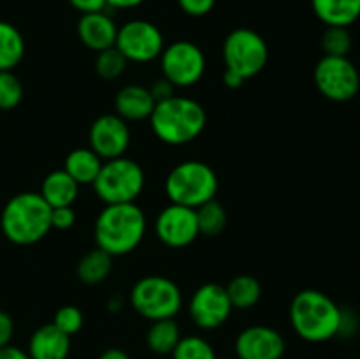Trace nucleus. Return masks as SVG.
<instances>
[{
  "mask_svg": "<svg viewBox=\"0 0 360 359\" xmlns=\"http://www.w3.org/2000/svg\"><path fill=\"white\" fill-rule=\"evenodd\" d=\"M224 83H225V87H229V88H239L243 83H245V80H243L241 76H238V74H234V73H231V70L225 69Z\"/></svg>",
  "mask_w": 360,
  "mask_h": 359,
  "instance_id": "obj_39",
  "label": "nucleus"
},
{
  "mask_svg": "<svg viewBox=\"0 0 360 359\" xmlns=\"http://www.w3.org/2000/svg\"><path fill=\"white\" fill-rule=\"evenodd\" d=\"M179 340H181V329L174 319L153 320L146 333L148 348L158 355L172 354Z\"/></svg>",
  "mask_w": 360,
  "mask_h": 359,
  "instance_id": "obj_22",
  "label": "nucleus"
},
{
  "mask_svg": "<svg viewBox=\"0 0 360 359\" xmlns=\"http://www.w3.org/2000/svg\"><path fill=\"white\" fill-rule=\"evenodd\" d=\"M90 148L102 158V160H111V158L123 157L130 144V129L123 118L118 115H102L91 123L90 132Z\"/></svg>",
  "mask_w": 360,
  "mask_h": 359,
  "instance_id": "obj_14",
  "label": "nucleus"
},
{
  "mask_svg": "<svg viewBox=\"0 0 360 359\" xmlns=\"http://www.w3.org/2000/svg\"><path fill=\"white\" fill-rule=\"evenodd\" d=\"M98 359H130V358L125 351L112 347V348H108V351L102 352V354L98 355Z\"/></svg>",
  "mask_w": 360,
  "mask_h": 359,
  "instance_id": "obj_40",
  "label": "nucleus"
},
{
  "mask_svg": "<svg viewBox=\"0 0 360 359\" xmlns=\"http://www.w3.org/2000/svg\"><path fill=\"white\" fill-rule=\"evenodd\" d=\"M143 2L144 0H108V6L115 7V9H134Z\"/></svg>",
  "mask_w": 360,
  "mask_h": 359,
  "instance_id": "obj_38",
  "label": "nucleus"
},
{
  "mask_svg": "<svg viewBox=\"0 0 360 359\" xmlns=\"http://www.w3.org/2000/svg\"><path fill=\"white\" fill-rule=\"evenodd\" d=\"M178 4L185 14L193 18H200L206 16L207 13H211V9L214 7L217 0H178Z\"/></svg>",
  "mask_w": 360,
  "mask_h": 359,
  "instance_id": "obj_33",
  "label": "nucleus"
},
{
  "mask_svg": "<svg viewBox=\"0 0 360 359\" xmlns=\"http://www.w3.org/2000/svg\"><path fill=\"white\" fill-rule=\"evenodd\" d=\"M116 35H118V27L104 11L81 14L77 21V37L95 53L112 48L116 44Z\"/></svg>",
  "mask_w": 360,
  "mask_h": 359,
  "instance_id": "obj_16",
  "label": "nucleus"
},
{
  "mask_svg": "<svg viewBox=\"0 0 360 359\" xmlns=\"http://www.w3.org/2000/svg\"><path fill=\"white\" fill-rule=\"evenodd\" d=\"M181 291L171 278L150 275L136 282L130 291V305L148 320L174 319L181 310Z\"/></svg>",
  "mask_w": 360,
  "mask_h": 359,
  "instance_id": "obj_7",
  "label": "nucleus"
},
{
  "mask_svg": "<svg viewBox=\"0 0 360 359\" xmlns=\"http://www.w3.org/2000/svg\"><path fill=\"white\" fill-rule=\"evenodd\" d=\"M146 234V217L136 203L105 204L95 220V241L109 256L136 250Z\"/></svg>",
  "mask_w": 360,
  "mask_h": 359,
  "instance_id": "obj_2",
  "label": "nucleus"
},
{
  "mask_svg": "<svg viewBox=\"0 0 360 359\" xmlns=\"http://www.w3.org/2000/svg\"><path fill=\"white\" fill-rule=\"evenodd\" d=\"M195 215L199 234L207 236V238L218 236L227 225V211L217 199H211L195 208Z\"/></svg>",
  "mask_w": 360,
  "mask_h": 359,
  "instance_id": "obj_26",
  "label": "nucleus"
},
{
  "mask_svg": "<svg viewBox=\"0 0 360 359\" xmlns=\"http://www.w3.org/2000/svg\"><path fill=\"white\" fill-rule=\"evenodd\" d=\"M102 164V158L91 148H76L67 155L63 169L76 180L77 185H91Z\"/></svg>",
  "mask_w": 360,
  "mask_h": 359,
  "instance_id": "obj_21",
  "label": "nucleus"
},
{
  "mask_svg": "<svg viewBox=\"0 0 360 359\" xmlns=\"http://www.w3.org/2000/svg\"><path fill=\"white\" fill-rule=\"evenodd\" d=\"M290 322L299 338L309 344H322L340 333L343 312L326 292L304 289L292 299Z\"/></svg>",
  "mask_w": 360,
  "mask_h": 359,
  "instance_id": "obj_1",
  "label": "nucleus"
},
{
  "mask_svg": "<svg viewBox=\"0 0 360 359\" xmlns=\"http://www.w3.org/2000/svg\"><path fill=\"white\" fill-rule=\"evenodd\" d=\"M115 46L129 62L137 63L158 58L165 48L160 28L146 20L127 21L120 27Z\"/></svg>",
  "mask_w": 360,
  "mask_h": 359,
  "instance_id": "obj_11",
  "label": "nucleus"
},
{
  "mask_svg": "<svg viewBox=\"0 0 360 359\" xmlns=\"http://www.w3.org/2000/svg\"><path fill=\"white\" fill-rule=\"evenodd\" d=\"M218 192V176L211 165L200 160H186L174 165L165 180V194L171 203L188 208L214 199Z\"/></svg>",
  "mask_w": 360,
  "mask_h": 359,
  "instance_id": "obj_5",
  "label": "nucleus"
},
{
  "mask_svg": "<svg viewBox=\"0 0 360 359\" xmlns=\"http://www.w3.org/2000/svg\"><path fill=\"white\" fill-rule=\"evenodd\" d=\"M91 185L105 204L134 203L144 189V171L136 160L123 155L105 160Z\"/></svg>",
  "mask_w": 360,
  "mask_h": 359,
  "instance_id": "obj_6",
  "label": "nucleus"
},
{
  "mask_svg": "<svg viewBox=\"0 0 360 359\" xmlns=\"http://www.w3.org/2000/svg\"><path fill=\"white\" fill-rule=\"evenodd\" d=\"M14 334V320L7 312L0 310V348L11 345Z\"/></svg>",
  "mask_w": 360,
  "mask_h": 359,
  "instance_id": "obj_35",
  "label": "nucleus"
},
{
  "mask_svg": "<svg viewBox=\"0 0 360 359\" xmlns=\"http://www.w3.org/2000/svg\"><path fill=\"white\" fill-rule=\"evenodd\" d=\"M23 99V84L13 70H0V109H14Z\"/></svg>",
  "mask_w": 360,
  "mask_h": 359,
  "instance_id": "obj_30",
  "label": "nucleus"
},
{
  "mask_svg": "<svg viewBox=\"0 0 360 359\" xmlns=\"http://www.w3.org/2000/svg\"><path fill=\"white\" fill-rule=\"evenodd\" d=\"M77 192H79V185L65 169L49 172L41 187V196L49 204V208L72 206Z\"/></svg>",
  "mask_w": 360,
  "mask_h": 359,
  "instance_id": "obj_20",
  "label": "nucleus"
},
{
  "mask_svg": "<svg viewBox=\"0 0 360 359\" xmlns=\"http://www.w3.org/2000/svg\"><path fill=\"white\" fill-rule=\"evenodd\" d=\"M174 90H176L174 84H172L171 81L165 80V77H160V80H157L150 87V94L151 97L155 99V102H162L174 97Z\"/></svg>",
  "mask_w": 360,
  "mask_h": 359,
  "instance_id": "obj_34",
  "label": "nucleus"
},
{
  "mask_svg": "<svg viewBox=\"0 0 360 359\" xmlns=\"http://www.w3.org/2000/svg\"><path fill=\"white\" fill-rule=\"evenodd\" d=\"M238 359H281L285 355V338L269 326H250L236 338Z\"/></svg>",
  "mask_w": 360,
  "mask_h": 359,
  "instance_id": "obj_15",
  "label": "nucleus"
},
{
  "mask_svg": "<svg viewBox=\"0 0 360 359\" xmlns=\"http://www.w3.org/2000/svg\"><path fill=\"white\" fill-rule=\"evenodd\" d=\"M0 227L14 245H34L53 229L51 208L39 192L16 194L4 206Z\"/></svg>",
  "mask_w": 360,
  "mask_h": 359,
  "instance_id": "obj_3",
  "label": "nucleus"
},
{
  "mask_svg": "<svg viewBox=\"0 0 360 359\" xmlns=\"http://www.w3.org/2000/svg\"><path fill=\"white\" fill-rule=\"evenodd\" d=\"M313 80L320 94L334 102L352 101L360 88V74L348 56L323 55L315 65Z\"/></svg>",
  "mask_w": 360,
  "mask_h": 359,
  "instance_id": "obj_9",
  "label": "nucleus"
},
{
  "mask_svg": "<svg viewBox=\"0 0 360 359\" xmlns=\"http://www.w3.org/2000/svg\"><path fill=\"white\" fill-rule=\"evenodd\" d=\"M83 312L74 305H65L62 308H58L55 313V319H53V324L62 333H65L67 336H72V334L79 333L81 327H83Z\"/></svg>",
  "mask_w": 360,
  "mask_h": 359,
  "instance_id": "obj_31",
  "label": "nucleus"
},
{
  "mask_svg": "<svg viewBox=\"0 0 360 359\" xmlns=\"http://www.w3.org/2000/svg\"><path fill=\"white\" fill-rule=\"evenodd\" d=\"M232 308L250 310L262 298V285L252 275H238L225 287Z\"/></svg>",
  "mask_w": 360,
  "mask_h": 359,
  "instance_id": "obj_24",
  "label": "nucleus"
},
{
  "mask_svg": "<svg viewBox=\"0 0 360 359\" xmlns=\"http://www.w3.org/2000/svg\"><path fill=\"white\" fill-rule=\"evenodd\" d=\"M127 65H129V60L122 55L116 46L98 51L97 58H95V70L102 80L108 81L118 80L127 70Z\"/></svg>",
  "mask_w": 360,
  "mask_h": 359,
  "instance_id": "obj_27",
  "label": "nucleus"
},
{
  "mask_svg": "<svg viewBox=\"0 0 360 359\" xmlns=\"http://www.w3.org/2000/svg\"><path fill=\"white\" fill-rule=\"evenodd\" d=\"M193 324L204 331L218 329L229 320L232 312L227 291L220 284H204L193 292L188 305Z\"/></svg>",
  "mask_w": 360,
  "mask_h": 359,
  "instance_id": "obj_12",
  "label": "nucleus"
},
{
  "mask_svg": "<svg viewBox=\"0 0 360 359\" xmlns=\"http://www.w3.org/2000/svg\"><path fill=\"white\" fill-rule=\"evenodd\" d=\"M0 359H30V355L23 348L14 347V345H6V347L0 348Z\"/></svg>",
  "mask_w": 360,
  "mask_h": 359,
  "instance_id": "obj_37",
  "label": "nucleus"
},
{
  "mask_svg": "<svg viewBox=\"0 0 360 359\" xmlns=\"http://www.w3.org/2000/svg\"><path fill=\"white\" fill-rule=\"evenodd\" d=\"M313 13L327 27H350L360 18V0H311Z\"/></svg>",
  "mask_w": 360,
  "mask_h": 359,
  "instance_id": "obj_19",
  "label": "nucleus"
},
{
  "mask_svg": "<svg viewBox=\"0 0 360 359\" xmlns=\"http://www.w3.org/2000/svg\"><path fill=\"white\" fill-rule=\"evenodd\" d=\"M323 55L327 56H348L352 49V35L347 27H327L322 39Z\"/></svg>",
  "mask_w": 360,
  "mask_h": 359,
  "instance_id": "obj_29",
  "label": "nucleus"
},
{
  "mask_svg": "<svg viewBox=\"0 0 360 359\" xmlns=\"http://www.w3.org/2000/svg\"><path fill=\"white\" fill-rule=\"evenodd\" d=\"M76 224V211L72 206H62V208H51V227L58 229V231H67Z\"/></svg>",
  "mask_w": 360,
  "mask_h": 359,
  "instance_id": "obj_32",
  "label": "nucleus"
},
{
  "mask_svg": "<svg viewBox=\"0 0 360 359\" xmlns=\"http://www.w3.org/2000/svg\"><path fill=\"white\" fill-rule=\"evenodd\" d=\"M69 2L81 14L101 13V11L108 7V0H69Z\"/></svg>",
  "mask_w": 360,
  "mask_h": 359,
  "instance_id": "obj_36",
  "label": "nucleus"
},
{
  "mask_svg": "<svg viewBox=\"0 0 360 359\" xmlns=\"http://www.w3.org/2000/svg\"><path fill=\"white\" fill-rule=\"evenodd\" d=\"M112 270V256L104 252L102 248H94L81 257L77 263L76 273L83 284L97 285L108 278V275Z\"/></svg>",
  "mask_w": 360,
  "mask_h": 359,
  "instance_id": "obj_23",
  "label": "nucleus"
},
{
  "mask_svg": "<svg viewBox=\"0 0 360 359\" xmlns=\"http://www.w3.org/2000/svg\"><path fill=\"white\" fill-rule=\"evenodd\" d=\"M162 74L176 88H188L199 83L206 70L202 49L190 41H176L160 55Z\"/></svg>",
  "mask_w": 360,
  "mask_h": 359,
  "instance_id": "obj_10",
  "label": "nucleus"
},
{
  "mask_svg": "<svg viewBox=\"0 0 360 359\" xmlns=\"http://www.w3.org/2000/svg\"><path fill=\"white\" fill-rule=\"evenodd\" d=\"M217 359H229V358H218V355H217Z\"/></svg>",
  "mask_w": 360,
  "mask_h": 359,
  "instance_id": "obj_41",
  "label": "nucleus"
},
{
  "mask_svg": "<svg viewBox=\"0 0 360 359\" xmlns=\"http://www.w3.org/2000/svg\"><path fill=\"white\" fill-rule=\"evenodd\" d=\"M155 232H157V238L171 248L188 246L199 236L195 210L171 203L157 217Z\"/></svg>",
  "mask_w": 360,
  "mask_h": 359,
  "instance_id": "obj_13",
  "label": "nucleus"
},
{
  "mask_svg": "<svg viewBox=\"0 0 360 359\" xmlns=\"http://www.w3.org/2000/svg\"><path fill=\"white\" fill-rule=\"evenodd\" d=\"M25 56V39L9 21H0V70H13Z\"/></svg>",
  "mask_w": 360,
  "mask_h": 359,
  "instance_id": "obj_25",
  "label": "nucleus"
},
{
  "mask_svg": "<svg viewBox=\"0 0 360 359\" xmlns=\"http://www.w3.org/2000/svg\"><path fill=\"white\" fill-rule=\"evenodd\" d=\"M155 99L151 97L150 88L141 84H127L120 88L115 97L116 115L125 122H139V120L150 118L153 113Z\"/></svg>",
  "mask_w": 360,
  "mask_h": 359,
  "instance_id": "obj_17",
  "label": "nucleus"
},
{
  "mask_svg": "<svg viewBox=\"0 0 360 359\" xmlns=\"http://www.w3.org/2000/svg\"><path fill=\"white\" fill-rule=\"evenodd\" d=\"M206 111L199 102L179 95L157 102L150 116L155 136L171 146L197 139L206 127Z\"/></svg>",
  "mask_w": 360,
  "mask_h": 359,
  "instance_id": "obj_4",
  "label": "nucleus"
},
{
  "mask_svg": "<svg viewBox=\"0 0 360 359\" xmlns=\"http://www.w3.org/2000/svg\"><path fill=\"white\" fill-rule=\"evenodd\" d=\"M267 58H269V48L259 32L252 28H236L225 37V67L245 81L264 70Z\"/></svg>",
  "mask_w": 360,
  "mask_h": 359,
  "instance_id": "obj_8",
  "label": "nucleus"
},
{
  "mask_svg": "<svg viewBox=\"0 0 360 359\" xmlns=\"http://www.w3.org/2000/svg\"><path fill=\"white\" fill-rule=\"evenodd\" d=\"M172 359H217L213 345L202 336H181L176 348L172 351Z\"/></svg>",
  "mask_w": 360,
  "mask_h": 359,
  "instance_id": "obj_28",
  "label": "nucleus"
},
{
  "mask_svg": "<svg viewBox=\"0 0 360 359\" xmlns=\"http://www.w3.org/2000/svg\"><path fill=\"white\" fill-rule=\"evenodd\" d=\"M70 354V336L55 324H44L34 331L28 341L30 359H67Z\"/></svg>",
  "mask_w": 360,
  "mask_h": 359,
  "instance_id": "obj_18",
  "label": "nucleus"
}]
</instances>
